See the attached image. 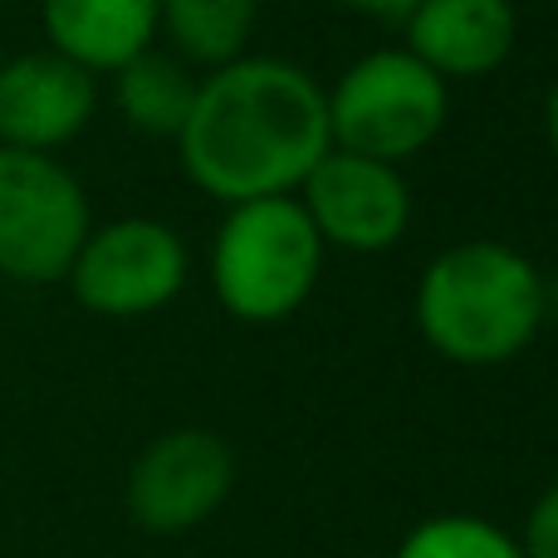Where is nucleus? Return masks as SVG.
I'll return each instance as SVG.
<instances>
[{
  "label": "nucleus",
  "mask_w": 558,
  "mask_h": 558,
  "mask_svg": "<svg viewBox=\"0 0 558 558\" xmlns=\"http://www.w3.org/2000/svg\"><path fill=\"white\" fill-rule=\"evenodd\" d=\"M328 147V88L270 54H241L196 78L192 118L177 133L186 177L226 206L294 196Z\"/></svg>",
  "instance_id": "f257e3e1"
},
{
  "label": "nucleus",
  "mask_w": 558,
  "mask_h": 558,
  "mask_svg": "<svg viewBox=\"0 0 558 558\" xmlns=\"http://www.w3.org/2000/svg\"><path fill=\"white\" fill-rule=\"evenodd\" d=\"M416 328L456 367H500L544 328V275L505 241H461L416 279Z\"/></svg>",
  "instance_id": "f03ea898"
},
{
  "label": "nucleus",
  "mask_w": 558,
  "mask_h": 558,
  "mask_svg": "<svg viewBox=\"0 0 558 558\" xmlns=\"http://www.w3.org/2000/svg\"><path fill=\"white\" fill-rule=\"evenodd\" d=\"M314 221L299 196H260L226 206V221L211 245V289L221 308L241 324H279L308 304L324 270Z\"/></svg>",
  "instance_id": "7ed1b4c3"
},
{
  "label": "nucleus",
  "mask_w": 558,
  "mask_h": 558,
  "mask_svg": "<svg viewBox=\"0 0 558 558\" xmlns=\"http://www.w3.org/2000/svg\"><path fill=\"white\" fill-rule=\"evenodd\" d=\"M451 118V84L422 64L412 49H373L328 88L333 147L402 167L441 137Z\"/></svg>",
  "instance_id": "20e7f679"
},
{
  "label": "nucleus",
  "mask_w": 558,
  "mask_h": 558,
  "mask_svg": "<svg viewBox=\"0 0 558 558\" xmlns=\"http://www.w3.org/2000/svg\"><path fill=\"white\" fill-rule=\"evenodd\" d=\"M94 231L78 177L54 153L0 147V275L54 284Z\"/></svg>",
  "instance_id": "39448f33"
},
{
  "label": "nucleus",
  "mask_w": 558,
  "mask_h": 558,
  "mask_svg": "<svg viewBox=\"0 0 558 558\" xmlns=\"http://www.w3.org/2000/svg\"><path fill=\"white\" fill-rule=\"evenodd\" d=\"M186 241L167 221L123 216L94 226L69 265V289L98 318H147L186 284Z\"/></svg>",
  "instance_id": "423d86ee"
},
{
  "label": "nucleus",
  "mask_w": 558,
  "mask_h": 558,
  "mask_svg": "<svg viewBox=\"0 0 558 558\" xmlns=\"http://www.w3.org/2000/svg\"><path fill=\"white\" fill-rule=\"evenodd\" d=\"M299 206L318 241L348 255H383L412 226V186L402 167L328 147L314 172L299 182Z\"/></svg>",
  "instance_id": "0eeeda50"
},
{
  "label": "nucleus",
  "mask_w": 558,
  "mask_h": 558,
  "mask_svg": "<svg viewBox=\"0 0 558 558\" xmlns=\"http://www.w3.org/2000/svg\"><path fill=\"white\" fill-rule=\"evenodd\" d=\"M235 485V456L206 426H177L143 446L128 471V514L147 534H186L226 505Z\"/></svg>",
  "instance_id": "6e6552de"
},
{
  "label": "nucleus",
  "mask_w": 558,
  "mask_h": 558,
  "mask_svg": "<svg viewBox=\"0 0 558 558\" xmlns=\"http://www.w3.org/2000/svg\"><path fill=\"white\" fill-rule=\"evenodd\" d=\"M98 113V74L59 49H29L0 64V147L59 153Z\"/></svg>",
  "instance_id": "1a4fd4ad"
},
{
  "label": "nucleus",
  "mask_w": 558,
  "mask_h": 558,
  "mask_svg": "<svg viewBox=\"0 0 558 558\" xmlns=\"http://www.w3.org/2000/svg\"><path fill=\"white\" fill-rule=\"evenodd\" d=\"M402 20L407 49L446 84L495 74L520 35L510 0H416Z\"/></svg>",
  "instance_id": "9d476101"
},
{
  "label": "nucleus",
  "mask_w": 558,
  "mask_h": 558,
  "mask_svg": "<svg viewBox=\"0 0 558 558\" xmlns=\"http://www.w3.org/2000/svg\"><path fill=\"white\" fill-rule=\"evenodd\" d=\"M39 25L49 49L84 64L88 74H113L157 39V0H39Z\"/></svg>",
  "instance_id": "9b49d317"
},
{
  "label": "nucleus",
  "mask_w": 558,
  "mask_h": 558,
  "mask_svg": "<svg viewBox=\"0 0 558 558\" xmlns=\"http://www.w3.org/2000/svg\"><path fill=\"white\" fill-rule=\"evenodd\" d=\"M113 104L133 133L172 137L177 143V133L186 128L192 104H196V78L186 69V59L143 49L123 69H113Z\"/></svg>",
  "instance_id": "f8f14e48"
},
{
  "label": "nucleus",
  "mask_w": 558,
  "mask_h": 558,
  "mask_svg": "<svg viewBox=\"0 0 558 558\" xmlns=\"http://www.w3.org/2000/svg\"><path fill=\"white\" fill-rule=\"evenodd\" d=\"M260 0H157V29L186 64L221 69L251 49Z\"/></svg>",
  "instance_id": "ddd939ff"
},
{
  "label": "nucleus",
  "mask_w": 558,
  "mask_h": 558,
  "mask_svg": "<svg viewBox=\"0 0 558 558\" xmlns=\"http://www.w3.org/2000/svg\"><path fill=\"white\" fill-rule=\"evenodd\" d=\"M397 558H524V549L481 514H432L397 544Z\"/></svg>",
  "instance_id": "4468645a"
},
{
  "label": "nucleus",
  "mask_w": 558,
  "mask_h": 558,
  "mask_svg": "<svg viewBox=\"0 0 558 558\" xmlns=\"http://www.w3.org/2000/svg\"><path fill=\"white\" fill-rule=\"evenodd\" d=\"M520 549H524V558H558V485H549V490L539 495V505L530 510Z\"/></svg>",
  "instance_id": "2eb2a0df"
},
{
  "label": "nucleus",
  "mask_w": 558,
  "mask_h": 558,
  "mask_svg": "<svg viewBox=\"0 0 558 558\" xmlns=\"http://www.w3.org/2000/svg\"><path fill=\"white\" fill-rule=\"evenodd\" d=\"M343 10H357V15H377V20H392V15H407L416 0H333Z\"/></svg>",
  "instance_id": "dca6fc26"
},
{
  "label": "nucleus",
  "mask_w": 558,
  "mask_h": 558,
  "mask_svg": "<svg viewBox=\"0 0 558 558\" xmlns=\"http://www.w3.org/2000/svg\"><path fill=\"white\" fill-rule=\"evenodd\" d=\"M544 133H549L554 162H558V78H554V88H549V104H544Z\"/></svg>",
  "instance_id": "f3484780"
},
{
  "label": "nucleus",
  "mask_w": 558,
  "mask_h": 558,
  "mask_svg": "<svg viewBox=\"0 0 558 558\" xmlns=\"http://www.w3.org/2000/svg\"><path fill=\"white\" fill-rule=\"evenodd\" d=\"M544 324H558V275H544Z\"/></svg>",
  "instance_id": "a211bd4d"
},
{
  "label": "nucleus",
  "mask_w": 558,
  "mask_h": 558,
  "mask_svg": "<svg viewBox=\"0 0 558 558\" xmlns=\"http://www.w3.org/2000/svg\"><path fill=\"white\" fill-rule=\"evenodd\" d=\"M554 5H558V0H554Z\"/></svg>",
  "instance_id": "6ab92c4d"
}]
</instances>
